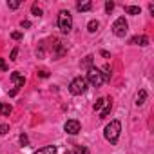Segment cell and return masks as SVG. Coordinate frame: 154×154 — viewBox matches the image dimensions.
<instances>
[{"label": "cell", "instance_id": "cell-1", "mask_svg": "<svg viewBox=\"0 0 154 154\" xmlns=\"http://www.w3.org/2000/svg\"><path fill=\"white\" fill-rule=\"evenodd\" d=\"M120 132H122V123H120L118 120H112L111 123L105 125L103 136H105V140H107L111 145H114V143L118 141V138H120Z\"/></svg>", "mask_w": 154, "mask_h": 154}, {"label": "cell", "instance_id": "cell-2", "mask_svg": "<svg viewBox=\"0 0 154 154\" xmlns=\"http://www.w3.org/2000/svg\"><path fill=\"white\" fill-rule=\"evenodd\" d=\"M87 91V80L82 78V76H78V78H74L71 84H69V93L74 94V96H80Z\"/></svg>", "mask_w": 154, "mask_h": 154}, {"label": "cell", "instance_id": "cell-3", "mask_svg": "<svg viewBox=\"0 0 154 154\" xmlns=\"http://www.w3.org/2000/svg\"><path fill=\"white\" fill-rule=\"evenodd\" d=\"M58 27L63 35H67L72 29V17L69 11H60L58 13Z\"/></svg>", "mask_w": 154, "mask_h": 154}, {"label": "cell", "instance_id": "cell-4", "mask_svg": "<svg viewBox=\"0 0 154 154\" xmlns=\"http://www.w3.org/2000/svg\"><path fill=\"white\" fill-rule=\"evenodd\" d=\"M87 84H91V85H94V87H100L102 84H103V76H102V71L98 69V67H89V71H87Z\"/></svg>", "mask_w": 154, "mask_h": 154}, {"label": "cell", "instance_id": "cell-5", "mask_svg": "<svg viewBox=\"0 0 154 154\" xmlns=\"http://www.w3.org/2000/svg\"><path fill=\"white\" fill-rule=\"evenodd\" d=\"M127 31H129V24H127V20H125L123 17L116 18V22L112 24V33H114L118 38H123V36L127 35Z\"/></svg>", "mask_w": 154, "mask_h": 154}, {"label": "cell", "instance_id": "cell-6", "mask_svg": "<svg viewBox=\"0 0 154 154\" xmlns=\"http://www.w3.org/2000/svg\"><path fill=\"white\" fill-rule=\"evenodd\" d=\"M63 129H65V132H69V134H78L82 127H80V122H78V120H67L65 125H63Z\"/></svg>", "mask_w": 154, "mask_h": 154}, {"label": "cell", "instance_id": "cell-7", "mask_svg": "<svg viewBox=\"0 0 154 154\" xmlns=\"http://www.w3.org/2000/svg\"><path fill=\"white\" fill-rule=\"evenodd\" d=\"M11 80H13V84L17 85V89H18V87H24V84H26L24 74H22V72H18V71H15V72L11 74Z\"/></svg>", "mask_w": 154, "mask_h": 154}, {"label": "cell", "instance_id": "cell-8", "mask_svg": "<svg viewBox=\"0 0 154 154\" xmlns=\"http://www.w3.org/2000/svg\"><path fill=\"white\" fill-rule=\"evenodd\" d=\"M111 109H112V100L111 98H105V107L100 111V118H107L111 114Z\"/></svg>", "mask_w": 154, "mask_h": 154}, {"label": "cell", "instance_id": "cell-9", "mask_svg": "<svg viewBox=\"0 0 154 154\" xmlns=\"http://www.w3.org/2000/svg\"><path fill=\"white\" fill-rule=\"evenodd\" d=\"M131 44H134V45H149V38L145 36V35H141V36H132L131 38Z\"/></svg>", "mask_w": 154, "mask_h": 154}, {"label": "cell", "instance_id": "cell-10", "mask_svg": "<svg viewBox=\"0 0 154 154\" xmlns=\"http://www.w3.org/2000/svg\"><path fill=\"white\" fill-rule=\"evenodd\" d=\"M58 152V149L54 147V145H47V147H44V149H38L35 154H56Z\"/></svg>", "mask_w": 154, "mask_h": 154}, {"label": "cell", "instance_id": "cell-11", "mask_svg": "<svg viewBox=\"0 0 154 154\" xmlns=\"http://www.w3.org/2000/svg\"><path fill=\"white\" fill-rule=\"evenodd\" d=\"M145 100H147V91L145 89H140L138 94H136V105H143Z\"/></svg>", "mask_w": 154, "mask_h": 154}, {"label": "cell", "instance_id": "cell-12", "mask_svg": "<svg viewBox=\"0 0 154 154\" xmlns=\"http://www.w3.org/2000/svg\"><path fill=\"white\" fill-rule=\"evenodd\" d=\"M102 71V76H103V82H109L111 80V76H112V69H111V65L107 63L103 69H100Z\"/></svg>", "mask_w": 154, "mask_h": 154}, {"label": "cell", "instance_id": "cell-13", "mask_svg": "<svg viewBox=\"0 0 154 154\" xmlns=\"http://www.w3.org/2000/svg\"><path fill=\"white\" fill-rule=\"evenodd\" d=\"M0 114H2V116H9L11 114V105L0 102Z\"/></svg>", "mask_w": 154, "mask_h": 154}, {"label": "cell", "instance_id": "cell-14", "mask_svg": "<svg viewBox=\"0 0 154 154\" xmlns=\"http://www.w3.org/2000/svg\"><path fill=\"white\" fill-rule=\"evenodd\" d=\"M98 29H100V22H98V20H91V22L87 24V31H89V33H96Z\"/></svg>", "mask_w": 154, "mask_h": 154}, {"label": "cell", "instance_id": "cell-15", "mask_svg": "<svg viewBox=\"0 0 154 154\" xmlns=\"http://www.w3.org/2000/svg\"><path fill=\"white\" fill-rule=\"evenodd\" d=\"M91 8H93L91 2H78L76 4V9L78 11H91Z\"/></svg>", "mask_w": 154, "mask_h": 154}, {"label": "cell", "instance_id": "cell-16", "mask_svg": "<svg viewBox=\"0 0 154 154\" xmlns=\"http://www.w3.org/2000/svg\"><path fill=\"white\" fill-rule=\"evenodd\" d=\"M125 13H129V15H140V8L138 6H125Z\"/></svg>", "mask_w": 154, "mask_h": 154}, {"label": "cell", "instance_id": "cell-17", "mask_svg": "<svg viewBox=\"0 0 154 154\" xmlns=\"http://www.w3.org/2000/svg\"><path fill=\"white\" fill-rule=\"evenodd\" d=\"M74 154H91L87 147H82V145H76L74 147Z\"/></svg>", "mask_w": 154, "mask_h": 154}, {"label": "cell", "instance_id": "cell-18", "mask_svg": "<svg viewBox=\"0 0 154 154\" xmlns=\"http://www.w3.org/2000/svg\"><path fill=\"white\" fill-rule=\"evenodd\" d=\"M105 105V98H98L94 103V111H102V107Z\"/></svg>", "mask_w": 154, "mask_h": 154}, {"label": "cell", "instance_id": "cell-19", "mask_svg": "<svg viewBox=\"0 0 154 154\" xmlns=\"http://www.w3.org/2000/svg\"><path fill=\"white\" fill-rule=\"evenodd\" d=\"M91 63H93V54H89V56H85V60L82 62V65H84V67H93Z\"/></svg>", "mask_w": 154, "mask_h": 154}, {"label": "cell", "instance_id": "cell-20", "mask_svg": "<svg viewBox=\"0 0 154 154\" xmlns=\"http://www.w3.org/2000/svg\"><path fill=\"white\" fill-rule=\"evenodd\" d=\"M31 11H33V15H35V17H42V13H44V11H42V9H40V8L36 6V4H35V6L31 8Z\"/></svg>", "mask_w": 154, "mask_h": 154}, {"label": "cell", "instance_id": "cell-21", "mask_svg": "<svg viewBox=\"0 0 154 154\" xmlns=\"http://www.w3.org/2000/svg\"><path fill=\"white\" fill-rule=\"evenodd\" d=\"M20 145H22V147H27V145H29V138H27L26 134H20Z\"/></svg>", "mask_w": 154, "mask_h": 154}, {"label": "cell", "instance_id": "cell-22", "mask_svg": "<svg viewBox=\"0 0 154 154\" xmlns=\"http://www.w3.org/2000/svg\"><path fill=\"white\" fill-rule=\"evenodd\" d=\"M18 6H20L18 0H9V2H8V8H9V9H17Z\"/></svg>", "mask_w": 154, "mask_h": 154}, {"label": "cell", "instance_id": "cell-23", "mask_svg": "<svg viewBox=\"0 0 154 154\" xmlns=\"http://www.w3.org/2000/svg\"><path fill=\"white\" fill-rule=\"evenodd\" d=\"M112 9H114V2H111V0H109V2H105V11L111 13Z\"/></svg>", "mask_w": 154, "mask_h": 154}, {"label": "cell", "instance_id": "cell-24", "mask_svg": "<svg viewBox=\"0 0 154 154\" xmlns=\"http://www.w3.org/2000/svg\"><path fill=\"white\" fill-rule=\"evenodd\" d=\"M6 132H9V125L2 123V125H0V134H6Z\"/></svg>", "mask_w": 154, "mask_h": 154}, {"label": "cell", "instance_id": "cell-25", "mask_svg": "<svg viewBox=\"0 0 154 154\" xmlns=\"http://www.w3.org/2000/svg\"><path fill=\"white\" fill-rule=\"evenodd\" d=\"M38 76H40V78H47V76H49V72H47L45 69H42V71H38Z\"/></svg>", "mask_w": 154, "mask_h": 154}, {"label": "cell", "instance_id": "cell-26", "mask_svg": "<svg viewBox=\"0 0 154 154\" xmlns=\"http://www.w3.org/2000/svg\"><path fill=\"white\" fill-rule=\"evenodd\" d=\"M11 38H13V40H20V38H22V33H18V31H15V33L11 35Z\"/></svg>", "mask_w": 154, "mask_h": 154}, {"label": "cell", "instance_id": "cell-27", "mask_svg": "<svg viewBox=\"0 0 154 154\" xmlns=\"http://www.w3.org/2000/svg\"><path fill=\"white\" fill-rule=\"evenodd\" d=\"M17 54H18V49L15 47V49L11 51V56H9V60H17Z\"/></svg>", "mask_w": 154, "mask_h": 154}, {"label": "cell", "instance_id": "cell-28", "mask_svg": "<svg viewBox=\"0 0 154 154\" xmlns=\"http://www.w3.org/2000/svg\"><path fill=\"white\" fill-rule=\"evenodd\" d=\"M20 26L27 29V27H31V22H29V20H22V22H20Z\"/></svg>", "mask_w": 154, "mask_h": 154}, {"label": "cell", "instance_id": "cell-29", "mask_svg": "<svg viewBox=\"0 0 154 154\" xmlns=\"http://www.w3.org/2000/svg\"><path fill=\"white\" fill-rule=\"evenodd\" d=\"M8 69V65H6V62L2 60V58H0V71H6Z\"/></svg>", "mask_w": 154, "mask_h": 154}, {"label": "cell", "instance_id": "cell-30", "mask_svg": "<svg viewBox=\"0 0 154 154\" xmlns=\"http://www.w3.org/2000/svg\"><path fill=\"white\" fill-rule=\"evenodd\" d=\"M102 56H103V58H111V54H109L107 51H102Z\"/></svg>", "mask_w": 154, "mask_h": 154}]
</instances>
